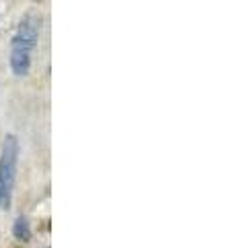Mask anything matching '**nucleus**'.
Listing matches in <instances>:
<instances>
[{
	"label": "nucleus",
	"instance_id": "obj_1",
	"mask_svg": "<svg viewBox=\"0 0 235 248\" xmlns=\"http://www.w3.org/2000/svg\"><path fill=\"white\" fill-rule=\"evenodd\" d=\"M39 35V17L35 13L25 15L11 46V68L17 77H25L31 66V52Z\"/></svg>",
	"mask_w": 235,
	"mask_h": 248
},
{
	"label": "nucleus",
	"instance_id": "obj_2",
	"mask_svg": "<svg viewBox=\"0 0 235 248\" xmlns=\"http://www.w3.org/2000/svg\"><path fill=\"white\" fill-rule=\"evenodd\" d=\"M17 157H19V143L17 137L9 135L2 143L0 153V209L6 211L13 203V188L17 180Z\"/></svg>",
	"mask_w": 235,
	"mask_h": 248
},
{
	"label": "nucleus",
	"instance_id": "obj_3",
	"mask_svg": "<svg viewBox=\"0 0 235 248\" xmlns=\"http://www.w3.org/2000/svg\"><path fill=\"white\" fill-rule=\"evenodd\" d=\"M13 234L17 240H21V242H27V240L31 238V228H29V223L25 217H19L17 221H15V226H13Z\"/></svg>",
	"mask_w": 235,
	"mask_h": 248
}]
</instances>
